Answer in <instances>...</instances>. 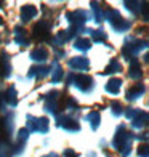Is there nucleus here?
<instances>
[{
  "instance_id": "obj_10",
  "label": "nucleus",
  "mask_w": 149,
  "mask_h": 157,
  "mask_svg": "<svg viewBox=\"0 0 149 157\" xmlns=\"http://www.w3.org/2000/svg\"><path fill=\"white\" fill-rule=\"evenodd\" d=\"M87 119H88V122L91 124V127H93V128L98 127V124H99V114L96 111H91L88 116H87Z\"/></svg>"
},
{
  "instance_id": "obj_14",
  "label": "nucleus",
  "mask_w": 149,
  "mask_h": 157,
  "mask_svg": "<svg viewBox=\"0 0 149 157\" xmlns=\"http://www.w3.org/2000/svg\"><path fill=\"white\" fill-rule=\"evenodd\" d=\"M61 75H63V71H61V67L56 66V69H55V75H53V80H55V82H58L59 78H61Z\"/></svg>"
},
{
  "instance_id": "obj_18",
  "label": "nucleus",
  "mask_w": 149,
  "mask_h": 157,
  "mask_svg": "<svg viewBox=\"0 0 149 157\" xmlns=\"http://www.w3.org/2000/svg\"><path fill=\"white\" fill-rule=\"evenodd\" d=\"M45 157H58L56 154H48V155H45Z\"/></svg>"
},
{
  "instance_id": "obj_12",
  "label": "nucleus",
  "mask_w": 149,
  "mask_h": 157,
  "mask_svg": "<svg viewBox=\"0 0 149 157\" xmlns=\"http://www.w3.org/2000/svg\"><path fill=\"white\" fill-rule=\"evenodd\" d=\"M120 71V64L114 59V61H111V64L108 67H106V71H104V74H111V72H119Z\"/></svg>"
},
{
  "instance_id": "obj_17",
  "label": "nucleus",
  "mask_w": 149,
  "mask_h": 157,
  "mask_svg": "<svg viewBox=\"0 0 149 157\" xmlns=\"http://www.w3.org/2000/svg\"><path fill=\"white\" fill-rule=\"evenodd\" d=\"M139 155L147 157V147H146V146H143V149H139Z\"/></svg>"
},
{
  "instance_id": "obj_16",
  "label": "nucleus",
  "mask_w": 149,
  "mask_h": 157,
  "mask_svg": "<svg viewBox=\"0 0 149 157\" xmlns=\"http://www.w3.org/2000/svg\"><path fill=\"white\" fill-rule=\"evenodd\" d=\"M112 108H114V114H117V116H119V114H120V104L116 103V104H112Z\"/></svg>"
},
{
  "instance_id": "obj_2",
  "label": "nucleus",
  "mask_w": 149,
  "mask_h": 157,
  "mask_svg": "<svg viewBox=\"0 0 149 157\" xmlns=\"http://www.w3.org/2000/svg\"><path fill=\"white\" fill-rule=\"evenodd\" d=\"M34 34H35V37H37V39H45L48 35V24L45 23V21H40V23L35 26Z\"/></svg>"
},
{
  "instance_id": "obj_15",
  "label": "nucleus",
  "mask_w": 149,
  "mask_h": 157,
  "mask_svg": "<svg viewBox=\"0 0 149 157\" xmlns=\"http://www.w3.org/2000/svg\"><path fill=\"white\" fill-rule=\"evenodd\" d=\"M24 140H27V130H26V128H23V130H19V141L23 143Z\"/></svg>"
},
{
  "instance_id": "obj_6",
  "label": "nucleus",
  "mask_w": 149,
  "mask_h": 157,
  "mask_svg": "<svg viewBox=\"0 0 149 157\" xmlns=\"http://www.w3.org/2000/svg\"><path fill=\"white\" fill-rule=\"evenodd\" d=\"M120 82L119 78H112V80H109L108 83H106V90L109 91V93H112V95H116V93H119V90H120Z\"/></svg>"
},
{
  "instance_id": "obj_3",
  "label": "nucleus",
  "mask_w": 149,
  "mask_h": 157,
  "mask_svg": "<svg viewBox=\"0 0 149 157\" xmlns=\"http://www.w3.org/2000/svg\"><path fill=\"white\" fill-rule=\"evenodd\" d=\"M69 66L72 67V69H77V71H83V69H87L88 61L85 59V58H82V56H79V58L71 59V61H69Z\"/></svg>"
},
{
  "instance_id": "obj_7",
  "label": "nucleus",
  "mask_w": 149,
  "mask_h": 157,
  "mask_svg": "<svg viewBox=\"0 0 149 157\" xmlns=\"http://www.w3.org/2000/svg\"><path fill=\"white\" fill-rule=\"evenodd\" d=\"M141 93H143V85H136V87H132L128 91H127V98L135 99V98H138Z\"/></svg>"
},
{
  "instance_id": "obj_1",
  "label": "nucleus",
  "mask_w": 149,
  "mask_h": 157,
  "mask_svg": "<svg viewBox=\"0 0 149 157\" xmlns=\"http://www.w3.org/2000/svg\"><path fill=\"white\" fill-rule=\"evenodd\" d=\"M75 87L79 90H82V91H88V90H91V87H93V80H91L88 75L80 74V75L75 77Z\"/></svg>"
},
{
  "instance_id": "obj_19",
  "label": "nucleus",
  "mask_w": 149,
  "mask_h": 157,
  "mask_svg": "<svg viewBox=\"0 0 149 157\" xmlns=\"http://www.w3.org/2000/svg\"><path fill=\"white\" fill-rule=\"evenodd\" d=\"M0 24H2V19H0Z\"/></svg>"
},
{
  "instance_id": "obj_4",
  "label": "nucleus",
  "mask_w": 149,
  "mask_h": 157,
  "mask_svg": "<svg viewBox=\"0 0 149 157\" xmlns=\"http://www.w3.org/2000/svg\"><path fill=\"white\" fill-rule=\"evenodd\" d=\"M35 15H37V8H34L32 5H26V6H23V10H21V18H23V21H29Z\"/></svg>"
},
{
  "instance_id": "obj_9",
  "label": "nucleus",
  "mask_w": 149,
  "mask_h": 157,
  "mask_svg": "<svg viewBox=\"0 0 149 157\" xmlns=\"http://www.w3.org/2000/svg\"><path fill=\"white\" fill-rule=\"evenodd\" d=\"M63 122H64V124H61V125L64 127L66 130H74V132L79 130V124H77L75 120H72V119H64Z\"/></svg>"
},
{
  "instance_id": "obj_8",
  "label": "nucleus",
  "mask_w": 149,
  "mask_h": 157,
  "mask_svg": "<svg viewBox=\"0 0 149 157\" xmlns=\"http://www.w3.org/2000/svg\"><path fill=\"white\" fill-rule=\"evenodd\" d=\"M5 101L8 103V104H16V90L15 88H10L8 91H6V95H5Z\"/></svg>"
},
{
  "instance_id": "obj_11",
  "label": "nucleus",
  "mask_w": 149,
  "mask_h": 157,
  "mask_svg": "<svg viewBox=\"0 0 149 157\" xmlns=\"http://www.w3.org/2000/svg\"><path fill=\"white\" fill-rule=\"evenodd\" d=\"M90 45H91L90 39H77L75 40V48H79V50H88Z\"/></svg>"
},
{
  "instance_id": "obj_13",
  "label": "nucleus",
  "mask_w": 149,
  "mask_h": 157,
  "mask_svg": "<svg viewBox=\"0 0 149 157\" xmlns=\"http://www.w3.org/2000/svg\"><path fill=\"white\" fill-rule=\"evenodd\" d=\"M130 71H132V72H130V77H132V78H138V77H141V71H139V67H138V63H136V61H133Z\"/></svg>"
},
{
  "instance_id": "obj_5",
  "label": "nucleus",
  "mask_w": 149,
  "mask_h": 157,
  "mask_svg": "<svg viewBox=\"0 0 149 157\" xmlns=\"http://www.w3.org/2000/svg\"><path fill=\"white\" fill-rule=\"evenodd\" d=\"M31 56H32V59H35V61H44V59L48 58V52L44 47H39V48H35L34 52L31 53Z\"/></svg>"
}]
</instances>
